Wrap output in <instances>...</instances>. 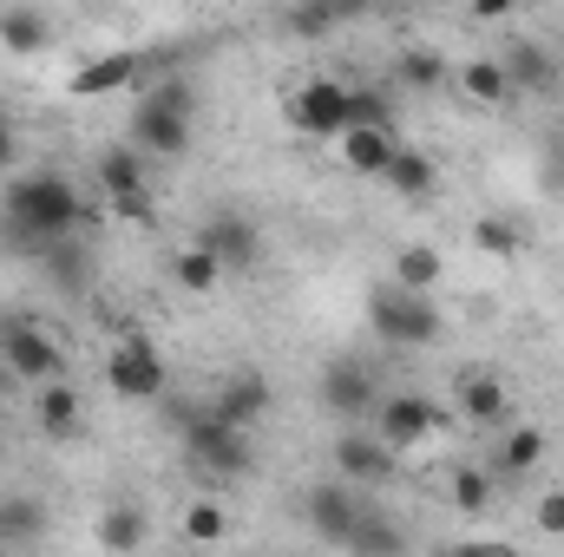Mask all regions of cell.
I'll return each mask as SVG.
<instances>
[{"mask_svg": "<svg viewBox=\"0 0 564 557\" xmlns=\"http://www.w3.org/2000/svg\"><path fill=\"white\" fill-rule=\"evenodd\" d=\"M93 210H86V197H79V184L73 177H59V171H26V177H13L7 184V204H0V237L13 243V250H53V243H73V230L86 223Z\"/></svg>", "mask_w": 564, "mask_h": 557, "instance_id": "obj_1", "label": "cell"}, {"mask_svg": "<svg viewBox=\"0 0 564 557\" xmlns=\"http://www.w3.org/2000/svg\"><path fill=\"white\" fill-rule=\"evenodd\" d=\"M171 426H177V439H184V459L204 472V479H243L250 466H257V446H250V433H237V426H224V419L210 414V407H197V401H177L171 407Z\"/></svg>", "mask_w": 564, "mask_h": 557, "instance_id": "obj_2", "label": "cell"}, {"mask_svg": "<svg viewBox=\"0 0 564 557\" xmlns=\"http://www.w3.org/2000/svg\"><path fill=\"white\" fill-rule=\"evenodd\" d=\"M132 151H144V157H184L191 151V86L184 79H158L132 106Z\"/></svg>", "mask_w": 564, "mask_h": 557, "instance_id": "obj_3", "label": "cell"}, {"mask_svg": "<svg viewBox=\"0 0 564 557\" xmlns=\"http://www.w3.org/2000/svg\"><path fill=\"white\" fill-rule=\"evenodd\" d=\"M368 328H375L388 348H433V341H440V308H433V295H414V288L381 282V288L368 295Z\"/></svg>", "mask_w": 564, "mask_h": 557, "instance_id": "obj_4", "label": "cell"}, {"mask_svg": "<svg viewBox=\"0 0 564 557\" xmlns=\"http://www.w3.org/2000/svg\"><path fill=\"white\" fill-rule=\"evenodd\" d=\"M0 368H13L20 381H40V387L66 381V354H59V341H53L40 321L13 315V308H0Z\"/></svg>", "mask_w": 564, "mask_h": 557, "instance_id": "obj_5", "label": "cell"}, {"mask_svg": "<svg viewBox=\"0 0 564 557\" xmlns=\"http://www.w3.org/2000/svg\"><path fill=\"white\" fill-rule=\"evenodd\" d=\"M106 387L119 401H164V354L144 341L139 328H126L106 354Z\"/></svg>", "mask_w": 564, "mask_h": 557, "instance_id": "obj_6", "label": "cell"}, {"mask_svg": "<svg viewBox=\"0 0 564 557\" xmlns=\"http://www.w3.org/2000/svg\"><path fill=\"white\" fill-rule=\"evenodd\" d=\"M197 250H210L224 276H250V270H263V230H257L243 210H230V204L204 217V230H197Z\"/></svg>", "mask_w": 564, "mask_h": 557, "instance_id": "obj_7", "label": "cell"}, {"mask_svg": "<svg viewBox=\"0 0 564 557\" xmlns=\"http://www.w3.org/2000/svg\"><path fill=\"white\" fill-rule=\"evenodd\" d=\"M289 125L308 132V139H341L355 125V86L341 79H308L295 99H289Z\"/></svg>", "mask_w": 564, "mask_h": 557, "instance_id": "obj_8", "label": "cell"}, {"mask_svg": "<svg viewBox=\"0 0 564 557\" xmlns=\"http://www.w3.org/2000/svg\"><path fill=\"white\" fill-rule=\"evenodd\" d=\"M361 512H368V505H361V492H355V485H341L335 472H328V479H315V485L302 492V518H308V532H315L322 545H335V551L355 538Z\"/></svg>", "mask_w": 564, "mask_h": 557, "instance_id": "obj_9", "label": "cell"}, {"mask_svg": "<svg viewBox=\"0 0 564 557\" xmlns=\"http://www.w3.org/2000/svg\"><path fill=\"white\" fill-rule=\"evenodd\" d=\"M93 177H99V190H106V204H112L119 217H132V223H144V217H151L144 157L132 151V144H106V151L93 157Z\"/></svg>", "mask_w": 564, "mask_h": 557, "instance_id": "obj_10", "label": "cell"}, {"mask_svg": "<svg viewBox=\"0 0 564 557\" xmlns=\"http://www.w3.org/2000/svg\"><path fill=\"white\" fill-rule=\"evenodd\" d=\"M315 394H322V407H328L335 419H368L375 407H381V387H375V374H368L355 354L328 361L322 381H315Z\"/></svg>", "mask_w": 564, "mask_h": 557, "instance_id": "obj_11", "label": "cell"}, {"mask_svg": "<svg viewBox=\"0 0 564 557\" xmlns=\"http://www.w3.org/2000/svg\"><path fill=\"white\" fill-rule=\"evenodd\" d=\"M426 433H440V407H433L426 394H381V407H375V439H381L388 452L414 446Z\"/></svg>", "mask_w": 564, "mask_h": 557, "instance_id": "obj_12", "label": "cell"}, {"mask_svg": "<svg viewBox=\"0 0 564 557\" xmlns=\"http://www.w3.org/2000/svg\"><path fill=\"white\" fill-rule=\"evenodd\" d=\"M328 466H335L341 485H381V479L394 472V452H388L375 433H341L335 452H328Z\"/></svg>", "mask_w": 564, "mask_h": 557, "instance_id": "obj_13", "label": "cell"}, {"mask_svg": "<svg viewBox=\"0 0 564 557\" xmlns=\"http://www.w3.org/2000/svg\"><path fill=\"white\" fill-rule=\"evenodd\" d=\"M210 414L224 419V426H237V433H250L257 419L270 414V381L257 374V368H237L224 387H217V401H210Z\"/></svg>", "mask_w": 564, "mask_h": 557, "instance_id": "obj_14", "label": "cell"}, {"mask_svg": "<svg viewBox=\"0 0 564 557\" xmlns=\"http://www.w3.org/2000/svg\"><path fill=\"white\" fill-rule=\"evenodd\" d=\"M459 414L473 419V426H512V394H506V381L492 374V368H459Z\"/></svg>", "mask_w": 564, "mask_h": 557, "instance_id": "obj_15", "label": "cell"}, {"mask_svg": "<svg viewBox=\"0 0 564 557\" xmlns=\"http://www.w3.org/2000/svg\"><path fill=\"white\" fill-rule=\"evenodd\" d=\"M46 499L40 492H0V551H33L46 538Z\"/></svg>", "mask_w": 564, "mask_h": 557, "instance_id": "obj_16", "label": "cell"}, {"mask_svg": "<svg viewBox=\"0 0 564 557\" xmlns=\"http://www.w3.org/2000/svg\"><path fill=\"white\" fill-rule=\"evenodd\" d=\"M545 452H552V439H545V426H506L499 433V446H492V479H525V472H539L545 466Z\"/></svg>", "mask_w": 564, "mask_h": 557, "instance_id": "obj_17", "label": "cell"}, {"mask_svg": "<svg viewBox=\"0 0 564 557\" xmlns=\"http://www.w3.org/2000/svg\"><path fill=\"white\" fill-rule=\"evenodd\" d=\"M499 66H506V79H512V92H558V59H552L539 40H512V46L499 53Z\"/></svg>", "mask_w": 564, "mask_h": 557, "instance_id": "obj_18", "label": "cell"}, {"mask_svg": "<svg viewBox=\"0 0 564 557\" xmlns=\"http://www.w3.org/2000/svg\"><path fill=\"white\" fill-rule=\"evenodd\" d=\"M144 59L139 53H99L93 66H79L73 73V99H106V92H126V86H139Z\"/></svg>", "mask_w": 564, "mask_h": 557, "instance_id": "obj_19", "label": "cell"}, {"mask_svg": "<svg viewBox=\"0 0 564 557\" xmlns=\"http://www.w3.org/2000/svg\"><path fill=\"white\" fill-rule=\"evenodd\" d=\"M40 433L53 439V446H66V439H79V426H86V401H79V387L73 381H53V387H40Z\"/></svg>", "mask_w": 564, "mask_h": 557, "instance_id": "obj_20", "label": "cell"}, {"mask_svg": "<svg viewBox=\"0 0 564 557\" xmlns=\"http://www.w3.org/2000/svg\"><path fill=\"white\" fill-rule=\"evenodd\" d=\"M459 92H466L473 106H512V99H519L512 79H506V66H499V53H473V59L459 66Z\"/></svg>", "mask_w": 564, "mask_h": 557, "instance_id": "obj_21", "label": "cell"}, {"mask_svg": "<svg viewBox=\"0 0 564 557\" xmlns=\"http://www.w3.org/2000/svg\"><path fill=\"white\" fill-rule=\"evenodd\" d=\"M341 551H348V557H408L414 545H408V532H401L388 512H375V505H368V512H361V525H355V538H348Z\"/></svg>", "mask_w": 564, "mask_h": 557, "instance_id": "obj_22", "label": "cell"}, {"mask_svg": "<svg viewBox=\"0 0 564 557\" xmlns=\"http://www.w3.org/2000/svg\"><path fill=\"white\" fill-rule=\"evenodd\" d=\"M394 151H401V139H394V132H368V125L341 132V164H348V171H361V177H381Z\"/></svg>", "mask_w": 564, "mask_h": 557, "instance_id": "obj_23", "label": "cell"}, {"mask_svg": "<svg viewBox=\"0 0 564 557\" xmlns=\"http://www.w3.org/2000/svg\"><path fill=\"white\" fill-rule=\"evenodd\" d=\"M99 545L112 557H132L144 545V505H132V499H112L106 512H99Z\"/></svg>", "mask_w": 564, "mask_h": 557, "instance_id": "obj_24", "label": "cell"}, {"mask_svg": "<svg viewBox=\"0 0 564 557\" xmlns=\"http://www.w3.org/2000/svg\"><path fill=\"white\" fill-rule=\"evenodd\" d=\"M381 184H388L394 197H426V190L440 184V171H433V157H426V151H414V144H401V151L388 157Z\"/></svg>", "mask_w": 564, "mask_h": 557, "instance_id": "obj_25", "label": "cell"}, {"mask_svg": "<svg viewBox=\"0 0 564 557\" xmlns=\"http://www.w3.org/2000/svg\"><path fill=\"white\" fill-rule=\"evenodd\" d=\"M46 40H53V20L40 7H7L0 13V46L7 53H46Z\"/></svg>", "mask_w": 564, "mask_h": 557, "instance_id": "obj_26", "label": "cell"}, {"mask_svg": "<svg viewBox=\"0 0 564 557\" xmlns=\"http://www.w3.org/2000/svg\"><path fill=\"white\" fill-rule=\"evenodd\" d=\"M446 492H453V505H459L466 518H486V512H492V472L473 466V459H459V466L446 472Z\"/></svg>", "mask_w": 564, "mask_h": 557, "instance_id": "obj_27", "label": "cell"}, {"mask_svg": "<svg viewBox=\"0 0 564 557\" xmlns=\"http://www.w3.org/2000/svg\"><path fill=\"white\" fill-rule=\"evenodd\" d=\"M394 73H401V86H408V92H440V86L453 79V66H446V53H440V46H408V53L394 59Z\"/></svg>", "mask_w": 564, "mask_h": 557, "instance_id": "obj_28", "label": "cell"}, {"mask_svg": "<svg viewBox=\"0 0 564 557\" xmlns=\"http://www.w3.org/2000/svg\"><path fill=\"white\" fill-rule=\"evenodd\" d=\"M394 288L433 295V288H440V250H433V243H408V250L394 256Z\"/></svg>", "mask_w": 564, "mask_h": 557, "instance_id": "obj_29", "label": "cell"}, {"mask_svg": "<svg viewBox=\"0 0 564 557\" xmlns=\"http://www.w3.org/2000/svg\"><path fill=\"white\" fill-rule=\"evenodd\" d=\"M191 545H224L230 538V505L224 499H191V512H184V525H177Z\"/></svg>", "mask_w": 564, "mask_h": 557, "instance_id": "obj_30", "label": "cell"}, {"mask_svg": "<svg viewBox=\"0 0 564 557\" xmlns=\"http://www.w3.org/2000/svg\"><path fill=\"white\" fill-rule=\"evenodd\" d=\"M46 282H53L59 295H79V288L93 282V256H86L79 243H53V250H46Z\"/></svg>", "mask_w": 564, "mask_h": 557, "instance_id": "obj_31", "label": "cell"}, {"mask_svg": "<svg viewBox=\"0 0 564 557\" xmlns=\"http://www.w3.org/2000/svg\"><path fill=\"white\" fill-rule=\"evenodd\" d=\"M171 282H177L184 295H210V288L224 282V270H217V256H210V250H197V243H191V250L171 263Z\"/></svg>", "mask_w": 564, "mask_h": 557, "instance_id": "obj_32", "label": "cell"}, {"mask_svg": "<svg viewBox=\"0 0 564 557\" xmlns=\"http://www.w3.org/2000/svg\"><path fill=\"white\" fill-rule=\"evenodd\" d=\"M473 250H486L492 263H512V256H519V230H512L506 217H479V223H473Z\"/></svg>", "mask_w": 564, "mask_h": 557, "instance_id": "obj_33", "label": "cell"}, {"mask_svg": "<svg viewBox=\"0 0 564 557\" xmlns=\"http://www.w3.org/2000/svg\"><path fill=\"white\" fill-rule=\"evenodd\" d=\"M341 20H348V7H289V13H282V33L315 40V33H335Z\"/></svg>", "mask_w": 564, "mask_h": 557, "instance_id": "obj_34", "label": "cell"}, {"mask_svg": "<svg viewBox=\"0 0 564 557\" xmlns=\"http://www.w3.org/2000/svg\"><path fill=\"white\" fill-rule=\"evenodd\" d=\"M355 125H368V132H394V106L375 92V86H355ZM348 125V132H355Z\"/></svg>", "mask_w": 564, "mask_h": 557, "instance_id": "obj_35", "label": "cell"}, {"mask_svg": "<svg viewBox=\"0 0 564 557\" xmlns=\"http://www.w3.org/2000/svg\"><path fill=\"white\" fill-rule=\"evenodd\" d=\"M532 518H539V525H545V532H552V538H564V492H545V499H539V512H532Z\"/></svg>", "mask_w": 564, "mask_h": 557, "instance_id": "obj_36", "label": "cell"}, {"mask_svg": "<svg viewBox=\"0 0 564 557\" xmlns=\"http://www.w3.org/2000/svg\"><path fill=\"white\" fill-rule=\"evenodd\" d=\"M13 157H20V132H13V125L0 119V177L13 171Z\"/></svg>", "mask_w": 564, "mask_h": 557, "instance_id": "obj_37", "label": "cell"}, {"mask_svg": "<svg viewBox=\"0 0 564 557\" xmlns=\"http://www.w3.org/2000/svg\"><path fill=\"white\" fill-rule=\"evenodd\" d=\"M453 557H519L512 545H492V538H473V545H459Z\"/></svg>", "mask_w": 564, "mask_h": 557, "instance_id": "obj_38", "label": "cell"}, {"mask_svg": "<svg viewBox=\"0 0 564 557\" xmlns=\"http://www.w3.org/2000/svg\"><path fill=\"white\" fill-rule=\"evenodd\" d=\"M0 414H7V381H0Z\"/></svg>", "mask_w": 564, "mask_h": 557, "instance_id": "obj_39", "label": "cell"}, {"mask_svg": "<svg viewBox=\"0 0 564 557\" xmlns=\"http://www.w3.org/2000/svg\"><path fill=\"white\" fill-rule=\"evenodd\" d=\"M0 119H7V106H0Z\"/></svg>", "mask_w": 564, "mask_h": 557, "instance_id": "obj_40", "label": "cell"}]
</instances>
